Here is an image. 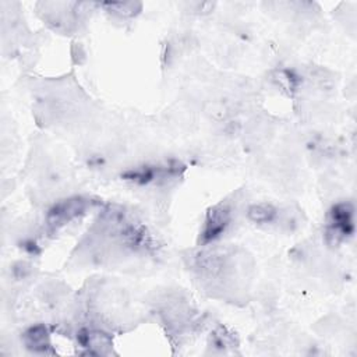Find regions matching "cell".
Here are the masks:
<instances>
[{"instance_id":"1","label":"cell","mask_w":357,"mask_h":357,"mask_svg":"<svg viewBox=\"0 0 357 357\" xmlns=\"http://www.w3.org/2000/svg\"><path fill=\"white\" fill-rule=\"evenodd\" d=\"M230 220H231V212H230V208L227 205L220 204V205L213 206L208 212L205 226H204V230L201 233L202 241L209 243V241H213V240L219 238L225 233V230L227 229Z\"/></svg>"},{"instance_id":"2","label":"cell","mask_w":357,"mask_h":357,"mask_svg":"<svg viewBox=\"0 0 357 357\" xmlns=\"http://www.w3.org/2000/svg\"><path fill=\"white\" fill-rule=\"evenodd\" d=\"M329 231L335 237H346L354 231L353 206L350 204H337L331 209Z\"/></svg>"},{"instance_id":"3","label":"cell","mask_w":357,"mask_h":357,"mask_svg":"<svg viewBox=\"0 0 357 357\" xmlns=\"http://www.w3.org/2000/svg\"><path fill=\"white\" fill-rule=\"evenodd\" d=\"M86 202L82 198H71L56 204L47 215V222L52 227H59L85 211Z\"/></svg>"},{"instance_id":"4","label":"cell","mask_w":357,"mask_h":357,"mask_svg":"<svg viewBox=\"0 0 357 357\" xmlns=\"http://www.w3.org/2000/svg\"><path fill=\"white\" fill-rule=\"evenodd\" d=\"M24 337H25L26 346L35 351H46V349L50 346L49 333L43 325H36L29 328L25 332Z\"/></svg>"},{"instance_id":"5","label":"cell","mask_w":357,"mask_h":357,"mask_svg":"<svg viewBox=\"0 0 357 357\" xmlns=\"http://www.w3.org/2000/svg\"><path fill=\"white\" fill-rule=\"evenodd\" d=\"M250 220L254 223H269L276 216V209L271 204H254L247 212Z\"/></svg>"}]
</instances>
